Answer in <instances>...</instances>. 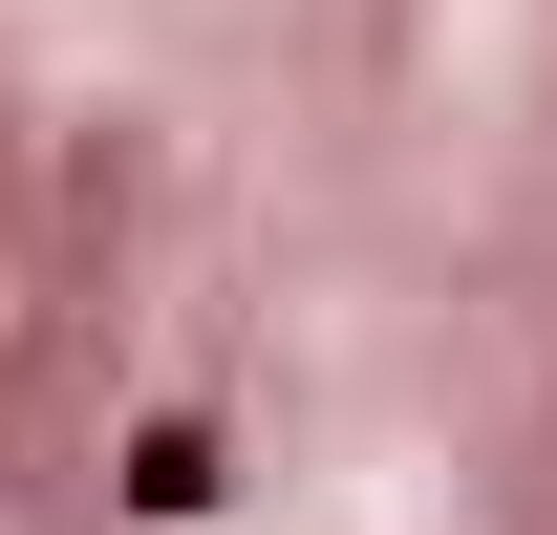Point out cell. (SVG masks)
I'll use <instances>...</instances> for the list:
<instances>
[{
    "instance_id": "1",
    "label": "cell",
    "mask_w": 557,
    "mask_h": 535,
    "mask_svg": "<svg viewBox=\"0 0 557 535\" xmlns=\"http://www.w3.org/2000/svg\"><path fill=\"white\" fill-rule=\"evenodd\" d=\"M214 493H236V450H214V407H150V428H129V514H172V535H194Z\"/></svg>"
}]
</instances>
